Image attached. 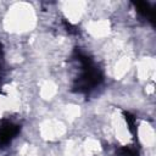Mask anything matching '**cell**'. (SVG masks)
<instances>
[{
    "label": "cell",
    "mask_w": 156,
    "mask_h": 156,
    "mask_svg": "<svg viewBox=\"0 0 156 156\" xmlns=\"http://www.w3.org/2000/svg\"><path fill=\"white\" fill-rule=\"evenodd\" d=\"M76 60L79 63V68L78 76L73 84V89L78 93H89L100 84V82L102 80V74L93 62V60L87 55L77 52Z\"/></svg>",
    "instance_id": "obj_1"
},
{
    "label": "cell",
    "mask_w": 156,
    "mask_h": 156,
    "mask_svg": "<svg viewBox=\"0 0 156 156\" xmlns=\"http://www.w3.org/2000/svg\"><path fill=\"white\" fill-rule=\"evenodd\" d=\"M18 132H20L18 124H15L10 121L4 122L0 126V146H6L7 144H10L12 139L16 138Z\"/></svg>",
    "instance_id": "obj_2"
},
{
    "label": "cell",
    "mask_w": 156,
    "mask_h": 156,
    "mask_svg": "<svg viewBox=\"0 0 156 156\" xmlns=\"http://www.w3.org/2000/svg\"><path fill=\"white\" fill-rule=\"evenodd\" d=\"M119 156H138V150L132 146H124L119 150Z\"/></svg>",
    "instance_id": "obj_3"
},
{
    "label": "cell",
    "mask_w": 156,
    "mask_h": 156,
    "mask_svg": "<svg viewBox=\"0 0 156 156\" xmlns=\"http://www.w3.org/2000/svg\"><path fill=\"white\" fill-rule=\"evenodd\" d=\"M1 80H2V66L0 63V85H1Z\"/></svg>",
    "instance_id": "obj_4"
}]
</instances>
